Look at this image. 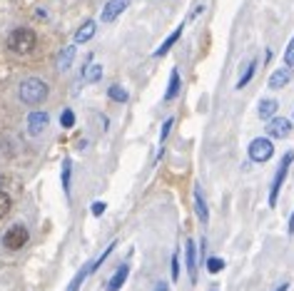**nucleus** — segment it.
<instances>
[{"instance_id": "obj_33", "label": "nucleus", "mask_w": 294, "mask_h": 291, "mask_svg": "<svg viewBox=\"0 0 294 291\" xmlns=\"http://www.w3.org/2000/svg\"><path fill=\"white\" fill-rule=\"evenodd\" d=\"M212 291H217V289H212Z\"/></svg>"}, {"instance_id": "obj_28", "label": "nucleus", "mask_w": 294, "mask_h": 291, "mask_svg": "<svg viewBox=\"0 0 294 291\" xmlns=\"http://www.w3.org/2000/svg\"><path fill=\"white\" fill-rule=\"evenodd\" d=\"M177 279H180V254L172 256V281H177Z\"/></svg>"}, {"instance_id": "obj_23", "label": "nucleus", "mask_w": 294, "mask_h": 291, "mask_svg": "<svg viewBox=\"0 0 294 291\" xmlns=\"http://www.w3.org/2000/svg\"><path fill=\"white\" fill-rule=\"evenodd\" d=\"M10 207H13V202H10V197L5 194V192H0V219L8 217V212H10Z\"/></svg>"}, {"instance_id": "obj_11", "label": "nucleus", "mask_w": 294, "mask_h": 291, "mask_svg": "<svg viewBox=\"0 0 294 291\" xmlns=\"http://www.w3.org/2000/svg\"><path fill=\"white\" fill-rule=\"evenodd\" d=\"M127 274H130V266H127V264H122V266L112 274V279L107 281V289L105 291H120L122 289V284L127 281Z\"/></svg>"}, {"instance_id": "obj_3", "label": "nucleus", "mask_w": 294, "mask_h": 291, "mask_svg": "<svg viewBox=\"0 0 294 291\" xmlns=\"http://www.w3.org/2000/svg\"><path fill=\"white\" fill-rule=\"evenodd\" d=\"M292 162H294V152H287L282 164L277 167V174H274V182H272V189H269V207H277V197H279V189H282V184L287 179V172H289Z\"/></svg>"}, {"instance_id": "obj_7", "label": "nucleus", "mask_w": 294, "mask_h": 291, "mask_svg": "<svg viewBox=\"0 0 294 291\" xmlns=\"http://www.w3.org/2000/svg\"><path fill=\"white\" fill-rule=\"evenodd\" d=\"M185 259H187L190 281L195 284V281H197V249H195V241H192V239H187V244H185Z\"/></svg>"}, {"instance_id": "obj_10", "label": "nucleus", "mask_w": 294, "mask_h": 291, "mask_svg": "<svg viewBox=\"0 0 294 291\" xmlns=\"http://www.w3.org/2000/svg\"><path fill=\"white\" fill-rule=\"evenodd\" d=\"M127 5H130V0H110V3L105 5V10H102V20H105V23H112Z\"/></svg>"}, {"instance_id": "obj_25", "label": "nucleus", "mask_w": 294, "mask_h": 291, "mask_svg": "<svg viewBox=\"0 0 294 291\" xmlns=\"http://www.w3.org/2000/svg\"><path fill=\"white\" fill-rule=\"evenodd\" d=\"M284 65H287V68H294V38L289 40V45H287V50H284Z\"/></svg>"}, {"instance_id": "obj_14", "label": "nucleus", "mask_w": 294, "mask_h": 291, "mask_svg": "<svg viewBox=\"0 0 294 291\" xmlns=\"http://www.w3.org/2000/svg\"><path fill=\"white\" fill-rule=\"evenodd\" d=\"M195 209H197V217L202 224H207V219H210V212H207V204H205V194H202V189L200 187H195Z\"/></svg>"}, {"instance_id": "obj_17", "label": "nucleus", "mask_w": 294, "mask_h": 291, "mask_svg": "<svg viewBox=\"0 0 294 291\" xmlns=\"http://www.w3.org/2000/svg\"><path fill=\"white\" fill-rule=\"evenodd\" d=\"M73 58H75V48H65V50L60 53V58H58V70L65 73V70L73 65Z\"/></svg>"}, {"instance_id": "obj_29", "label": "nucleus", "mask_w": 294, "mask_h": 291, "mask_svg": "<svg viewBox=\"0 0 294 291\" xmlns=\"http://www.w3.org/2000/svg\"><path fill=\"white\" fill-rule=\"evenodd\" d=\"M102 212H105V202H95V204H92V214H95V217H100Z\"/></svg>"}, {"instance_id": "obj_9", "label": "nucleus", "mask_w": 294, "mask_h": 291, "mask_svg": "<svg viewBox=\"0 0 294 291\" xmlns=\"http://www.w3.org/2000/svg\"><path fill=\"white\" fill-rule=\"evenodd\" d=\"M292 80V68H279V70H274V73L269 75V90H282L287 82Z\"/></svg>"}, {"instance_id": "obj_6", "label": "nucleus", "mask_w": 294, "mask_h": 291, "mask_svg": "<svg viewBox=\"0 0 294 291\" xmlns=\"http://www.w3.org/2000/svg\"><path fill=\"white\" fill-rule=\"evenodd\" d=\"M289 132H292V122L287 117H272L267 122V135L274 137V140H284Z\"/></svg>"}, {"instance_id": "obj_4", "label": "nucleus", "mask_w": 294, "mask_h": 291, "mask_svg": "<svg viewBox=\"0 0 294 291\" xmlns=\"http://www.w3.org/2000/svg\"><path fill=\"white\" fill-rule=\"evenodd\" d=\"M28 229L23 226V224H15V226H10L8 231H5V236H3V244H5V249H10V251H18V249H23L25 244H28Z\"/></svg>"}, {"instance_id": "obj_5", "label": "nucleus", "mask_w": 294, "mask_h": 291, "mask_svg": "<svg viewBox=\"0 0 294 291\" xmlns=\"http://www.w3.org/2000/svg\"><path fill=\"white\" fill-rule=\"evenodd\" d=\"M249 157L252 162H269L274 157V145L267 137H257L249 142Z\"/></svg>"}, {"instance_id": "obj_12", "label": "nucleus", "mask_w": 294, "mask_h": 291, "mask_svg": "<svg viewBox=\"0 0 294 291\" xmlns=\"http://www.w3.org/2000/svg\"><path fill=\"white\" fill-rule=\"evenodd\" d=\"M182 28H185V25H177V28H175V33H172V35H170V38H167V40L155 50V58H165V55L172 50V45H175V43L180 40V35H182Z\"/></svg>"}, {"instance_id": "obj_26", "label": "nucleus", "mask_w": 294, "mask_h": 291, "mask_svg": "<svg viewBox=\"0 0 294 291\" xmlns=\"http://www.w3.org/2000/svg\"><path fill=\"white\" fill-rule=\"evenodd\" d=\"M60 122H63V127H73V125H75L73 110H65V112H63V117H60Z\"/></svg>"}, {"instance_id": "obj_15", "label": "nucleus", "mask_w": 294, "mask_h": 291, "mask_svg": "<svg viewBox=\"0 0 294 291\" xmlns=\"http://www.w3.org/2000/svg\"><path fill=\"white\" fill-rule=\"evenodd\" d=\"M92 35H95V20H87V23H82L80 30L75 33V43H87Z\"/></svg>"}, {"instance_id": "obj_27", "label": "nucleus", "mask_w": 294, "mask_h": 291, "mask_svg": "<svg viewBox=\"0 0 294 291\" xmlns=\"http://www.w3.org/2000/svg\"><path fill=\"white\" fill-rule=\"evenodd\" d=\"M170 130H172V117H167V122L162 125V135H160V142L165 145V140L170 137Z\"/></svg>"}, {"instance_id": "obj_20", "label": "nucleus", "mask_w": 294, "mask_h": 291, "mask_svg": "<svg viewBox=\"0 0 294 291\" xmlns=\"http://www.w3.org/2000/svg\"><path fill=\"white\" fill-rule=\"evenodd\" d=\"M70 172H73V162L65 159L63 162V189H65V194H70Z\"/></svg>"}, {"instance_id": "obj_1", "label": "nucleus", "mask_w": 294, "mask_h": 291, "mask_svg": "<svg viewBox=\"0 0 294 291\" xmlns=\"http://www.w3.org/2000/svg\"><path fill=\"white\" fill-rule=\"evenodd\" d=\"M35 45H38V35H35V30H30V28H15V30L8 35V48H10L13 53H18V55L33 53Z\"/></svg>"}, {"instance_id": "obj_31", "label": "nucleus", "mask_w": 294, "mask_h": 291, "mask_svg": "<svg viewBox=\"0 0 294 291\" xmlns=\"http://www.w3.org/2000/svg\"><path fill=\"white\" fill-rule=\"evenodd\" d=\"M289 234H294V212H292V217H289Z\"/></svg>"}, {"instance_id": "obj_24", "label": "nucleus", "mask_w": 294, "mask_h": 291, "mask_svg": "<svg viewBox=\"0 0 294 291\" xmlns=\"http://www.w3.org/2000/svg\"><path fill=\"white\" fill-rule=\"evenodd\" d=\"M222 269H224V261H222V259H217V256L207 259V271H212V274H220Z\"/></svg>"}, {"instance_id": "obj_13", "label": "nucleus", "mask_w": 294, "mask_h": 291, "mask_svg": "<svg viewBox=\"0 0 294 291\" xmlns=\"http://www.w3.org/2000/svg\"><path fill=\"white\" fill-rule=\"evenodd\" d=\"M277 107H279V102H277L274 97H264V100L257 105V115H259L262 120H267V117H274Z\"/></svg>"}, {"instance_id": "obj_16", "label": "nucleus", "mask_w": 294, "mask_h": 291, "mask_svg": "<svg viewBox=\"0 0 294 291\" xmlns=\"http://www.w3.org/2000/svg\"><path fill=\"white\" fill-rule=\"evenodd\" d=\"M177 92H180V73L172 70V75H170V85H167V92H165V100H167V102L175 100Z\"/></svg>"}, {"instance_id": "obj_30", "label": "nucleus", "mask_w": 294, "mask_h": 291, "mask_svg": "<svg viewBox=\"0 0 294 291\" xmlns=\"http://www.w3.org/2000/svg\"><path fill=\"white\" fill-rule=\"evenodd\" d=\"M155 291H167V284H165V281H160V284L155 286Z\"/></svg>"}, {"instance_id": "obj_8", "label": "nucleus", "mask_w": 294, "mask_h": 291, "mask_svg": "<svg viewBox=\"0 0 294 291\" xmlns=\"http://www.w3.org/2000/svg\"><path fill=\"white\" fill-rule=\"evenodd\" d=\"M48 122H50L48 112H33V115H28V130H30V135H40L48 127Z\"/></svg>"}, {"instance_id": "obj_22", "label": "nucleus", "mask_w": 294, "mask_h": 291, "mask_svg": "<svg viewBox=\"0 0 294 291\" xmlns=\"http://www.w3.org/2000/svg\"><path fill=\"white\" fill-rule=\"evenodd\" d=\"M107 95H110L115 102H127V90H122L120 85H112V87L107 90Z\"/></svg>"}, {"instance_id": "obj_19", "label": "nucleus", "mask_w": 294, "mask_h": 291, "mask_svg": "<svg viewBox=\"0 0 294 291\" xmlns=\"http://www.w3.org/2000/svg\"><path fill=\"white\" fill-rule=\"evenodd\" d=\"M254 70H257V63L252 60V63L247 65V70H244V75H242V77L237 80V90H242V87H244V85H247V82H249V80L254 77Z\"/></svg>"}, {"instance_id": "obj_21", "label": "nucleus", "mask_w": 294, "mask_h": 291, "mask_svg": "<svg viewBox=\"0 0 294 291\" xmlns=\"http://www.w3.org/2000/svg\"><path fill=\"white\" fill-rule=\"evenodd\" d=\"M100 77H102V68H100V65L92 63V65L85 68V80H87V82H97Z\"/></svg>"}, {"instance_id": "obj_18", "label": "nucleus", "mask_w": 294, "mask_h": 291, "mask_svg": "<svg viewBox=\"0 0 294 291\" xmlns=\"http://www.w3.org/2000/svg\"><path fill=\"white\" fill-rule=\"evenodd\" d=\"M87 274H90V266H82V269H80V271L75 274V279H73V281H70V286H68V291H77V289H80Z\"/></svg>"}, {"instance_id": "obj_32", "label": "nucleus", "mask_w": 294, "mask_h": 291, "mask_svg": "<svg viewBox=\"0 0 294 291\" xmlns=\"http://www.w3.org/2000/svg\"><path fill=\"white\" fill-rule=\"evenodd\" d=\"M287 289H289V281H287V284H282V286H279L277 291H287Z\"/></svg>"}, {"instance_id": "obj_2", "label": "nucleus", "mask_w": 294, "mask_h": 291, "mask_svg": "<svg viewBox=\"0 0 294 291\" xmlns=\"http://www.w3.org/2000/svg\"><path fill=\"white\" fill-rule=\"evenodd\" d=\"M48 97V85L40 77H28L20 82V100L28 105H38Z\"/></svg>"}]
</instances>
